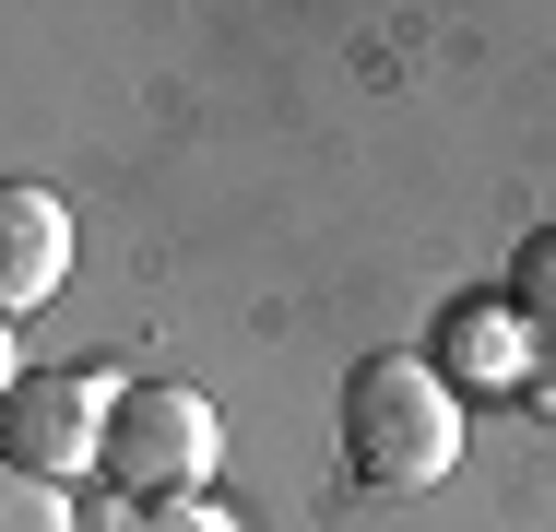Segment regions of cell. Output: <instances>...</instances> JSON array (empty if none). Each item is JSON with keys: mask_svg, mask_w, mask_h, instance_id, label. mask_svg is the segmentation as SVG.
<instances>
[{"mask_svg": "<svg viewBox=\"0 0 556 532\" xmlns=\"http://www.w3.org/2000/svg\"><path fill=\"white\" fill-rule=\"evenodd\" d=\"M462 426H473V403L427 355H367L343 379V473L367 497H427L462 473Z\"/></svg>", "mask_w": 556, "mask_h": 532, "instance_id": "1", "label": "cell"}, {"mask_svg": "<svg viewBox=\"0 0 556 532\" xmlns=\"http://www.w3.org/2000/svg\"><path fill=\"white\" fill-rule=\"evenodd\" d=\"M214 461H225V415L190 391V379H130L108 415V473L130 509H166V497H214Z\"/></svg>", "mask_w": 556, "mask_h": 532, "instance_id": "2", "label": "cell"}, {"mask_svg": "<svg viewBox=\"0 0 556 532\" xmlns=\"http://www.w3.org/2000/svg\"><path fill=\"white\" fill-rule=\"evenodd\" d=\"M118 391H130L118 367H24V391L0 403V461L36 485H96Z\"/></svg>", "mask_w": 556, "mask_h": 532, "instance_id": "3", "label": "cell"}, {"mask_svg": "<svg viewBox=\"0 0 556 532\" xmlns=\"http://www.w3.org/2000/svg\"><path fill=\"white\" fill-rule=\"evenodd\" d=\"M427 367H439L462 403H521L533 391V367H545V343L521 331L509 296H450L439 308V343H427Z\"/></svg>", "mask_w": 556, "mask_h": 532, "instance_id": "4", "label": "cell"}, {"mask_svg": "<svg viewBox=\"0 0 556 532\" xmlns=\"http://www.w3.org/2000/svg\"><path fill=\"white\" fill-rule=\"evenodd\" d=\"M72 261H84V237H72V202H60V190H36V178H0V319L60 308Z\"/></svg>", "mask_w": 556, "mask_h": 532, "instance_id": "5", "label": "cell"}, {"mask_svg": "<svg viewBox=\"0 0 556 532\" xmlns=\"http://www.w3.org/2000/svg\"><path fill=\"white\" fill-rule=\"evenodd\" d=\"M497 296H509V308H521V331L556 355V225H533V237L509 249V284H497Z\"/></svg>", "mask_w": 556, "mask_h": 532, "instance_id": "6", "label": "cell"}, {"mask_svg": "<svg viewBox=\"0 0 556 532\" xmlns=\"http://www.w3.org/2000/svg\"><path fill=\"white\" fill-rule=\"evenodd\" d=\"M0 532H72V485H36L0 461Z\"/></svg>", "mask_w": 556, "mask_h": 532, "instance_id": "7", "label": "cell"}, {"mask_svg": "<svg viewBox=\"0 0 556 532\" xmlns=\"http://www.w3.org/2000/svg\"><path fill=\"white\" fill-rule=\"evenodd\" d=\"M72 532H142V509H130L108 473H96V485H72Z\"/></svg>", "mask_w": 556, "mask_h": 532, "instance_id": "8", "label": "cell"}, {"mask_svg": "<svg viewBox=\"0 0 556 532\" xmlns=\"http://www.w3.org/2000/svg\"><path fill=\"white\" fill-rule=\"evenodd\" d=\"M142 532H237V521H225L214 497H166V509H142Z\"/></svg>", "mask_w": 556, "mask_h": 532, "instance_id": "9", "label": "cell"}, {"mask_svg": "<svg viewBox=\"0 0 556 532\" xmlns=\"http://www.w3.org/2000/svg\"><path fill=\"white\" fill-rule=\"evenodd\" d=\"M24 391V355H12V319H0V403Z\"/></svg>", "mask_w": 556, "mask_h": 532, "instance_id": "10", "label": "cell"}]
</instances>
